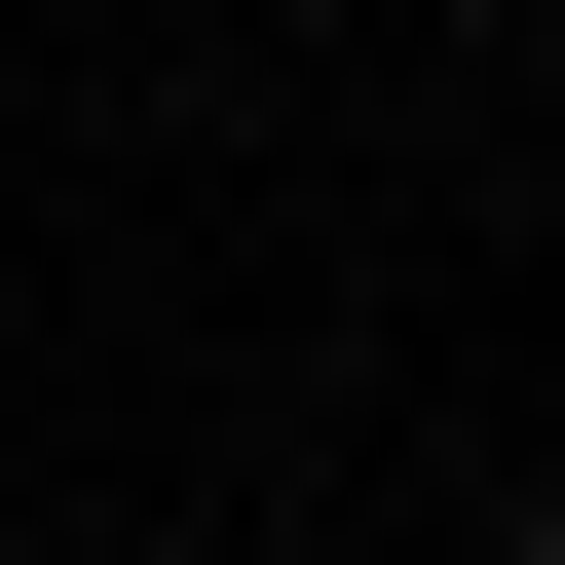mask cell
<instances>
[{
  "instance_id": "6da1fadb",
  "label": "cell",
  "mask_w": 565,
  "mask_h": 565,
  "mask_svg": "<svg viewBox=\"0 0 565 565\" xmlns=\"http://www.w3.org/2000/svg\"><path fill=\"white\" fill-rule=\"evenodd\" d=\"M527 565H565V490H527Z\"/></svg>"
}]
</instances>
